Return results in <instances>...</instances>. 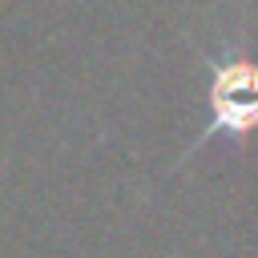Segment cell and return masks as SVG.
<instances>
[{
  "mask_svg": "<svg viewBox=\"0 0 258 258\" xmlns=\"http://www.w3.org/2000/svg\"><path fill=\"white\" fill-rule=\"evenodd\" d=\"M206 125L185 149L181 165L210 137H250L258 133V60L254 56H206Z\"/></svg>",
  "mask_w": 258,
  "mask_h": 258,
  "instance_id": "cell-1",
  "label": "cell"
}]
</instances>
